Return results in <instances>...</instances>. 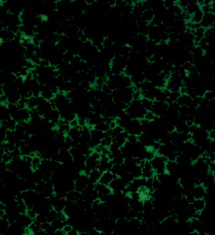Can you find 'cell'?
<instances>
[{
    "instance_id": "9c48e42d",
    "label": "cell",
    "mask_w": 215,
    "mask_h": 235,
    "mask_svg": "<svg viewBox=\"0 0 215 235\" xmlns=\"http://www.w3.org/2000/svg\"><path fill=\"white\" fill-rule=\"evenodd\" d=\"M193 198L194 199H203L204 195L206 193V189L203 185H198L193 190Z\"/></svg>"
},
{
    "instance_id": "4fadbf2b",
    "label": "cell",
    "mask_w": 215,
    "mask_h": 235,
    "mask_svg": "<svg viewBox=\"0 0 215 235\" xmlns=\"http://www.w3.org/2000/svg\"><path fill=\"white\" fill-rule=\"evenodd\" d=\"M31 167L34 170H36L39 168L41 165V159L39 156H34L30 162Z\"/></svg>"
},
{
    "instance_id": "6da1fadb",
    "label": "cell",
    "mask_w": 215,
    "mask_h": 235,
    "mask_svg": "<svg viewBox=\"0 0 215 235\" xmlns=\"http://www.w3.org/2000/svg\"><path fill=\"white\" fill-rule=\"evenodd\" d=\"M147 111L144 110L140 100H132L126 106V113L131 119L142 120L144 118Z\"/></svg>"
},
{
    "instance_id": "2e32d148",
    "label": "cell",
    "mask_w": 215,
    "mask_h": 235,
    "mask_svg": "<svg viewBox=\"0 0 215 235\" xmlns=\"http://www.w3.org/2000/svg\"><path fill=\"white\" fill-rule=\"evenodd\" d=\"M214 136H215V133H214V130H210V131L208 132V137H209L210 140L214 141Z\"/></svg>"
},
{
    "instance_id": "e0dca14e",
    "label": "cell",
    "mask_w": 215,
    "mask_h": 235,
    "mask_svg": "<svg viewBox=\"0 0 215 235\" xmlns=\"http://www.w3.org/2000/svg\"><path fill=\"white\" fill-rule=\"evenodd\" d=\"M41 20L42 21H46L47 19V15H41Z\"/></svg>"
},
{
    "instance_id": "52a82bcc",
    "label": "cell",
    "mask_w": 215,
    "mask_h": 235,
    "mask_svg": "<svg viewBox=\"0 0 215 235\" xmlns=\"http://www.w3.org/2000/svg\"><path fill=\"white\" fill-rule=\"evenodd\" d=\"M95 190L98 193V195L101 196V197H107L111 195L113 192L112 189L109 188V186H104L103 184L96 183L95 184Z\"/></svg>"
},
{
    "instance_id": "277c9868",
    "label": "cell",
    "mask_w": 215,
    "mask_h": 235,
    "mask_svg": "<svg viewBox=\"0 0 215 235\" xmlns=\"http://www.w3.org/2000/svg\"><path fill=\"white\" fill-rule=\"evenodd\" d=\"M141 167V171H142V177L144 179H149L152 178L155 175L153 167L151 166V162L149 160L144 161V163L142 164Z\"/></svg>"
},
{
    "instance_id": "5b68a950",
    "label": "cell",
    "mask_w": 215,
    "mask_h": 235,
    "mask_svg": "<svg viewBox=\"0 0 215 235\" xmlns=\"http://www.w3.org/2000/svg\"><path fill=\"white\" fill-rule=\"evenodd\" d=\"M117 177H118V176L115 175L111 170L105 171L101 174V176L98 183L103 184L104 186H109V185L113 182V181L116 179Z\"/></svg>"
},
{
    "instance_id": "8fae6325",
    "label": "cell",
    "mask_w": 215,
    "mask_h": 235,
    "mask_svg": "<svg viewBox=\"0 0 215 235\" xmlns=\"http://www.w3.org/2000/svg\"><path fill=\"white\" fill-rule=\"evenodd\" d=\"M204 13L201 11V10L199 8L195 11L194 13L190 15V21L192 23H200L201 21L203 19Z\"/></svg>"
},
{
    "instance_id": "7c38bea8",
    "label": "cell",
    "mask_w": 215,
    "mask_h": 235,
    "mask_svg": "<svg viewBox=\"0 0 215 235\" xmlns=\"http://www.w3.org/2000/svg\"><path fill=\"white\" fill-rule=\"evenodd\" d=\"M141 104H142V107L144 108V110L146 111H151L152 108H153V101H152L151 99H146V98H142L140 99Z\"/></svg>"
},
{
    "instance_id": "9a60e30c",
    "label": "cell",
    "mask_w": 215,
    "mask_h": 235,
    "mask_svg": "<svg viewBox=\"0 0 215 235\" xmlns=\"http://www.w3.org/2000/svg\"><path fill=\"white\" fill-rule=\"evenodd\" d=\"M143 17H144V19H146V21H151L152 19H153L154 15L151 10H145V11L143 12Z\"/></svg>"
},
{
    "instance_id": "5bb4252c",
    "label": "cell",
    "mask_w": 215,
    "mask_h": 235,
    "mask_svg": "<svg viewBox=\"0 0 215 235\" xmlns=\"http://www.w3.org/2000/svg\"><path fill=\"white\" fill-rule=\"evenodd\" d=\"M156 117H157L154 115V113L152 111H147L144 119L147 121H149V122H151V121H153L155 120Z\"/></svg>"
},
{
    "instance_id": "7a4b0ae2",
    "label": "cell",
    "mask_w": 215,
    "mask_h": 235,
    "mask_svg": "<svg viewBox=\"0 0 215 235\" xmlns=\"http://www.w3.org/2000/svg\"><path fill=\"white\" fill-rule=\"evenodd\" d=\"M150 162L155 174H162L166 170L167 164V158L166 156L161 154L155 155L151 160H150Z\"/></svg>"
},
{
    "instance_id": "3957f363",
    "label": "cell",
    "mask_w": 215,
    "mask_h": 235,
    "mask_svg": "<svg viewBox=\"0 0 215 235\" xmlns=\"http://www.w3.org/2000/svg\"><path fill=\"white\" fill-rule=\"evenodd\" d=\"M168 108V104L166 101H153V108L151 111L156 117H160L164 115Z\"/></svg>"
},
{
    "instance_id": "ba28073f",
    "label": "cell",
    "mask_w": 215,
    "mask_h": 235,
    "mask_svg": "<svg viewBox=\"0 0 215 235\" xmlns=\"http://www.w3.org/2000/svg\"><path fill=\"white\" fill-rule=\"evenodd\" d=\"M88 182H89L88 176L85 175H82V177H80L79 179L77 181V183H76L75 185L76 190L79 191V192L85 190L88 186Z\"/></svg>"
},
{
    "instance_id": "ac0fdd59",
    "label": "cell",
    "mask_w": 215,
    "mask_h": 235,
    "mask_svg": "<svg viewBox=\"0 0 215 235\" xmlns=\"http://www.w3.org/2000/svg\"><path fill=\"white\" fill-rule=\"evenodd\" d=\"M41 105H42L43 107V108H45L44 103H42V104H41ZM45 109H46V110H48V109H49V107H47V105L45 106Z\"/></svg>"
},
{
    "instance_id": "30bf717a",
    "label": "cell",
    "mask_w": 215,
    "mask_h": 235,
    "mask_svg": "<svg viewBox=\"0 0 215 235\" xmlns=\"http://www.w3.org/2000/svg\"><path fill=\"white\" fill-rule=\"evenodd\" d=\"M192 206L197 212L200 213L206 208V203L203 199H194V201L192 202Z\"/></svg>"
},
{
    "instance_id": "8992f818",
    "label": "cell",
    "mask_w": 215,
    "mask_h": 235,
    "mask_svg": "<svg viewBox=\"0 0 215 235\" xmlns=\"http://www.w3.org/2000/svg\"><path fill=\"white\" fill-rule=\"evenodd\" d=\"M200 24L201 26L204 29L213 28L214 24V13H212V12L204 13Z\"/></svg>"
},
{
    "instance_id": "d6986e66",
    "label": "cell",
    "mask_w": 215,
    "mask_h": 235,
    "mask_svg": "<svg viewBox=\"0 0 215 235\" xmlns=\"http://www.w3.org/2000/svg\"><path fill=\"white\" fill-rule=\"evenodd\" d=\"M3 42H4V39L2 37H0V45H1Z\"/></svg>"
}]
</instances>
